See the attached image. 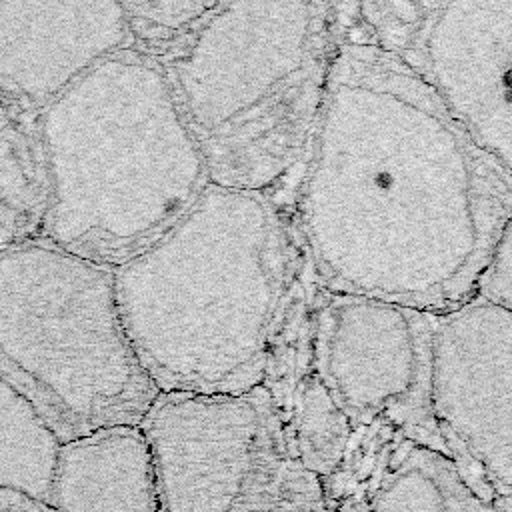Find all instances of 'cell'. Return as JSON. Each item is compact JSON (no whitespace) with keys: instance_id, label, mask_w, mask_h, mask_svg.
Here are the masks:
<instances>
[{"instance_id":"6da1fadb","label":"cell","mask_w":512,"mask_h":512,"mask_svg":"<svg viewBox=\"0 0 512 512\" xmlns=\"http://www.w3.org/2000/svg\"><path fill=\"white\" fill-rule=\"evenodd\" d=\"M290 214L320 288L440 314L512 222V170L398 56L336 32Z\"/></svg>"},{"instance_id":"7a4b0ae2","label":"cell","mask_w":512,"mask_h":512,"mask_svg":"<svg viewBox=\"0 0 512 512\" xmlns=\"http://www.w3.org/2000/svg\"><path fill=\"white\" fill-rule=\"evenodd\" d=\"M316 288L288 206L216 184L114 268L122 326L160 394L262 386L284 330L310 312Z\"/></svg>"},{"instance_id":"3957f363","label":"cell","mask_w":512,"mask_h":512,"mask_svg":"<svg viewBox=\"0 0 512 512\" xmlns=\"http://www.w3.org/2000/svg\"><path fill=\"white\" fill-rule=\"evenodd\" d=\"M50 200L40 238L116 268L162 238L210 184L164 66L126 48L36 114Z\"/></svg>"},{"instance_id":"277c9868","label":"cell","mask_w":512,"mask_h":512,"mask_svg":"<svg viewBox=\"0 0 512 512\" xmlns=\"http://www.w3.org/2000/svg\"><path fill=\"white\" fill-rule=\"evenodd\" d=\"M334 46L330 2H218L162 64L210 184L290 208Z\"/></svg>"},{"instance_id":"5b68a950","label":"cell","mask_w":512,"mask_h":512,"mask_svg":"<svg viewBox=\"0 0 512 512\" xmlns=\"http://www.w3.org/2000/svg\"><path fill=\"white\" fill-rule=\"evenodd\" d=\"M0 382L60 444L140 426L160 392L122 326L114 268L42 238L0 248Z\"/></svg>"},{"instance_id":"8992f818","label":"cell","mask_w":512,"mask_h":512,"mask_svg":"<svg viewBox=\"0 0 512 512\" xmlns=\"http://www.w3.org/2000/svg\"><path fill=\"white\" fill-rule=\"evenodd\" d=\"M162 512H328L322 480L288 450L270 394H158L138 426Z\"/></svg>"},{"instance_id":"52a82bcc","label":"cell","mask_w":512,"mask_h":512,"mask_svg":"<svg viewBox=\"0 0 512 512\" xmlns=\"http://www.w3.org/2000/svg\"><path fill=\"white\" fill-rule=\"evenodd\" d=\"M342 28L398 56L512 170V0L344 2Z\"/></svg>"},{"instance_id":"ba28073f","label":"cell","mask_w":512,"mask_h":512,"mask_svg":"<svg viewBox=\"0 0 512 512\" xmlns=\"http://www.w3.org/2000/svg\"><path fill=\"white\" fill-rule=\"evenodd\" d=\"M436 314L316 288L312 368L352 428L384 420L446 452L430 410Z\"/></svg>"},{"instance_id":"9c48e42d","label":"cell","mask_w":512,"mask_h":512,"mask_svg":"<svg viewBox=\"0 0 512 512\" xmlns=\"http://www.w3.org/2000/svg\"><path fill=\"white\" fill-rule=\"evenodd\" d=\"M434 426L468 482L504 504L512 488V312L470 298L436 314L430 346Z\"/></svg>"},{"instance_id":"30bf717a","label":"cell","mask_w":512,"mask_h":512,"mask_svg":"<svg viewBox=\"0 0 512 512\" xmlns=\"http://www.w3.org/2000/svg\"><path fill=\"white\" fill-rule=\"evenodd\" d=\"M126 48L122 2H0V94L26 112Z\"/></svg>"},{"instance_id":"8fae6325","label":"cell","mask_w":512,"mask_h":512,"mask_svg":"<svg viewBox=\"0 0 512 512\" xmlns=\"http://www.w3.org/2000/svg\"><path fill=\"white\" fill-rule=\"evenodd\" d=\"M328 512H506L484 498L456 462L400 428H352L336 470L322 480Z\"/></svg>"},{"instance_id":"7c38bea8","label":"cell","mask_w":512,"mask_h":512,"mask_svg":"<svg viewBox=\"0 0 512 512\" xmlns=\"http://www.w3.org/2000/svg\"><path fill=\"white\" fill-rule=\"evenodd\" d=\"M48 506L54 512H162L142 430L118 426L64 442Z\"/></svg>"},{"instance_id":"4fadbf2b","label":"cell","mask_w":512,"mask_h":512,"mask_svg":"<svg viewBox=\"0 0 512 512\" xmlns=\"http://www.w3.org/2000/svg\"><path fill=\"white\" fill-rule=\"evenodd\" d=\"M48 200L36 114L0 102V248L38 240Z\"/></svg>"},{"instance_id":"5bb4252c","label":"cell","mask_w":512,"mask_h":512,"mask_svg":"<svg viewBox=\"0 0 512 512\" xmlns=\"http://www.w3.org/2000/svg\"><path fill=\"white\" fill-rule=\"evenodd\" d=\"M272 406L292 456L320 480L328 478L346 452L352 424L314 368L302 372Z\"/></svg>"},{"instance_id":"9a60e30c","label":"cell","mask_w":512,"mask_h":512,"mask_svg":"<svg viewBox=\"0 0 512 512\" xmlns=\"http://www.w3.org/2000/svg\"><path fill=\"white\" fill-rule=\"evenodd\" d=\"M60 446L38 412L0 382V490L48 504Z\"/></svg>"},{"instance_id":"2e32d148","label":"cell","mask_w":512,"mask_h":512,"mask_svg":"<svg viewBox=\"0 0 512 512\" xmlns=\"http://www.w3.org/2000/svg\"><path fill=\"white\" fill-rule=\"evenodd\" d=\"M216 6L218 2H122L132 48L160 64L192 44Z\"/></svg>"},{"instance_id":"e0dca14e","label":"cell","mask_w":512,"mask_h":512,"mask_svg":"<svg viewBox=\"0 0 512 512\" xmlns=\"http://www.w3.org/2000/svg\"><path fill=\"white\" fill-rule=\"evenodd\" d=\"M472 298L512 312V222L502 230L492 256L476 280Z\"/></svg>"},{"instance_id":"ac0fdd59","label":"cell","mask_w":512,"mask_h":512,"mask_svg":"<svg viewBox=\"0 0 512 512\" xmlns=\"http://www.w3.org/2000/svg\"><path fill=\"white\" fill-rule=\"evenodd\" d=\"M0 512H54L48 504L38 502L30 496L12 492V490H0Z\"/></svg>"}]
</instances>
